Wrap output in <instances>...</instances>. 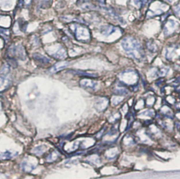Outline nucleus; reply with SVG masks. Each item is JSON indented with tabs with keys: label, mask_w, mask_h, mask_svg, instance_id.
Wrapping results in <instances>:
<instances>
[{
	"label": "nucleus",
	"mask_w": 180,
	"mask_h": 179,
	"mask_svg": "<svg viewBox=\"0 0 180 179\" xmlns=\"http://www.w3.org/2000/svg\"><path fill=\"white\" fill-rule=\"evenodd\" d=\"M69 30L77 41L87 42L90 40V31L85 25L77 23H72L69 25Z\"/></svg>",
	"instance_id": "obj_1"
},
{
	"label": "nucleus",
	"mask_w": 180,
	"mask_h": 179,
	"mask_svg": "<svg viewBox=\"0 0 180 179\" xmlns=\"http://www.w3.org/2000/svg\"><path fill=\"white\" fill-rule=\"evenodd\" d=\"M121 44L124 50L129 53L130 55H133L135 56L137 54H140L141 47L138 41L134 38L132 37H127L122 39Z\"/></svg>",
	"instance_id": "obj_2"
},
{
	"label": "nucleus",
	"mask_w": 180,
	"mask_h": 179,
	"mask_svg": "<svg viewBox=\"0 0 180 179\" xmlns=\"http://www.w3.org/2000/svg\"><path fill=\"white\" fill-rule=\"evenodd\" d=\"M81 87L86 89L87 91H94L98 86L96 81L90 79H83L79 81Z\"/></svg>",
	"instance_id": "obj_3"
},
{
	"label": "nucleus",
	"mask_w": 180,
	"mask_h": 179,
	"mask_svg": "<svg viewBox=\"0 0 180 179\" xmlns=\"http://www.w3.org/2000/svg\"><path fill=\"white\" fill-rule=\"evenodd\" d=\"M12 50L13 55L16 56L18 58L22 60H24L26 58V54H25V51L24 48L22 46H14V47L11 48Z\"/></svg>",
	"instance_id": "obj_4"
},
{
	"label": "nucleus",
	"mask_w": 180,
	"mask_h": 179,
	"mask_svg": "<svg viewBox=\"0 0 180 179\" xmlns=\"http://www.w3.org/2000/svg\"><path fill=\"white\" fill-rule=\"evenodd\" d=\"M116 31V28L115 27L111 25H103L101 28V30H100V32L103 35H105V36L108 37L109 35H112L113 33H114Z\"/></svg>",
	"instance_id": "obj_5"
},
{
	"label": "nucleus",
	"mask_w": 180,
	"mask_h": 179,
	"mask_svg": "<svg viewBox=\"0 0 180 179\" xmlns=\"http://www.w3.org/2000/svg\"><path fill=\"white\" fill-rule=\"evenodd\" d=\"M69 65V62H66V61H62L59 62V63H56L55 65L51 68L50 71L52 73H57V72L60 71V70L64 69V68H67Z\"/></svg>",
	"instance_id": "obj_6"
},
{
	"label": "nucleus",
	"mask_w": 180,
	"mask_h": 179,
	"mask_svg": "<svg viewBox=\"0 0 180 179\" xmlns=\"http://www.w3.org/2000/svg\"><path fill=\"white\" fill-rule=\"evenodd\" d=\"M175 25H176V23H175L174 20H168V22L165 23V28H164L165 34H170L173 32H174Z\"/></svg>",
	"instance_id": "obj_7"
},
{
	"label": "nucleus",
	"mask_w": 180,
	"mask_h": 179,
	"mask_svg": "<svg viewBox=\"0 0 180 179\" xmlns=\"http://www.w3.org/2000/svg\"><path fill=\"white\" fill-rule=\"evenodd\" d=\"M33 58H34V59L36 61L41 63H49V62L51 61L49 58H47V57L44 56L39 54H35L34 55H33Z\"/></svg>",
	"instance_id": "obj_8"
},
{
	"label": "nucleus",
	"mask_w": 180,
	"mask_h": 179,
	"mask_svg": "<svg viewBox=\"0 0 180 179\" xmlns=\"http://www.w3.org/2000/svg\"><path fill=\"white\" fill-rule=\"evenodd\" d=\"M54 56L56 58H58V59H63L64 58H66L67 54H66V51L64 48L60 47V49H58V51L56 53L54 54Z\"/></svg>",
	"instance_id": "obj_9"
},
{
	"label": "nucleus",
	"mask_w": 180,
	"mask_h": 179,
	"mask_svg": "<svg viewBox=\"0 0 180 179\" xmlns=\"http://www.w3.org/2000/svg\"><path fill=\"white\" fill-rule=\"evenodd\" d=\"M22 168H23V170L25 172H30L33 170L35 168V166H33V164H30V163H28L27 162H23L22 163Z\"/></svg>",
	"instance_id": "obj_10"
},
{
	"label": "nucleus",
	"mask_w": 180,
	"mask_h": 179,
	"mask_svg": "<svg viewBox=\"0 0 180 179\" xmlns=\"http://www.w3.org/2000/svg\"><path fill=\"white\" fill-rule=\"evenodd\" d=\"M58 155H58V153H57V152H53V153H51V154L47 157V162H53V161H55L56 159L58 158Z\"/></svg>",
	"instance_id": "obj_11"
},
{
	"label": "nucleus",
	"mask_w": 180,
	"mask_h": 179,
	"mask_svg": "<svg viewBox=\"0 0 180 179\" xmlns=\"http://www.w3.org/2000/svg\"><path fill=\"white\" fill-rule=\"evenodd\" d=\"M46 149H47V148H46L44 145H41V146L36 147L35 148H34L33 152H34V153H35V154L37 155H41V154H42L44 151H45Z\"/></svg>",
	"instance_id": "obj_12"
},
{
	"label": "nucleus",
	"mask_w": 180,
	"mask_h": 179,
	"mask_svg": "<svg viewBox=\"0 0 180 179\" xmlns=\"http://www.w3.org/2000/svg\"><path fill=\"white\" fill-rule=\"evenodd\" d=\"M12 155H13L12 153H10V152H9V151H6L0 154V158L2 159H10V158H12Z\"/></svg>",
	"instance_id": "obj_13"
},
{
	"label": "nucleus",
	"mask_w": 180,
	"mask_h": 179,
	"mask_svg": "<svg viewBox=\"0 0 180 179\" xmlns=\"http://www.w3.org/2000/svg\"><path fill=\"white\" fill-rule=\"evenodd\" d=\"M9 71H10V70H9V67L8 66V65H4V66L2 67V68H1V71H0V73H1V75H3V76H4V75H7L8 73H9Z\"/></svg>",
	"instance_id": "obj_14"
},
{
	"label": "nucleus",
	"mask_w": 180,
	"mask_h": 179,
	"mask_svg": "<svg viewBox=\"0 0 180 179\" xmlns=\"http://www.w3.org/2000/svg\"><path fill=\"white\" fill-rule=\"evenodd\" d=\"M52 0H43L41 7L42 8L49 7V6L51 5V4H52Z\"/></svg>",
	"instance_id": "obj_15"
},
{
	"label": "nucleus",
	"mask_w": 180,
	"mask_h": 179,
	"mask_svg": "<svg viewBox=\"0 0 180 179\" xmlns=\"http://www.w3.org/2000/svg\"><path fill=\"white\" fill-rule=\"evenodd\" d=\"M0 34L4 35V36H9V30L4 29V28H0Z\"/></svg>",
	"instance_id": "obj_16"
},
{
	"label": "nucleus",
	"mask_w": 180,
	"mask_h": 179,
	"mask_svg": "<svg viewBox=\"0 0 180 179\" xmlns=\"http://www.w3.org/2000/svg\"><path fill=\"white\" fill-rule=\"evenodd\" d=\"M174 12L178 16L180 17V4L175 6L174 8Z\"/></svg>",
	"instance_id": "obj_17"
},
{
	"label": "nucleus",
	"mask_w": 180,
	"mask_h": 179,
	"mask_svg": "<svg viewBox=\"0 0 180 179\" xmlns=\"http://www.w3.org/2000/svg\"><path fill=\"white\" fill-rule=\"evenodd\" d=\"M94 1H97V2H98L101 4H104L105 2H106V0H94Z\"/></svg>",
	"instance_id": "obj_18"
},
{
	"label": "nucleus",
	"mask_w": 180,
	"mask_h": 179,
	"mask_svg": "<svg viewBox=\"0 0 180 179\" xmlns=\"http://www.w3.org/2000/svg\"><path fill=\"white\" fill-rule=\"evenodd\" d=\"M30 1H31V0H25V3L26 4H29L30 3Z\"/></svg>",
	"instance_id": "obj_19"
},
{
	"label": "nucleus",
	"mask_w": 180,
	"mask_h": 179,
	"mask_svg": "<svg viewBox=\"0 0 180 179\" xmlns=\"http://www.w3.org/2000/svg\"><path fill=\"white\" fill-rule=\"evenodd\" d=\"M162 1H167V2H170V3H171V2H173V0H162Z\"/></svg>",
	"instance_id": "obj_20"
}]
</instances>
